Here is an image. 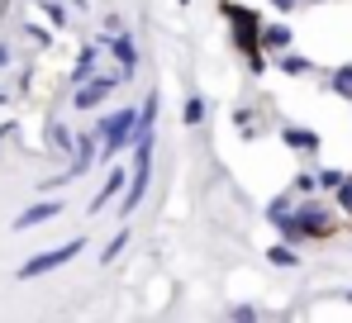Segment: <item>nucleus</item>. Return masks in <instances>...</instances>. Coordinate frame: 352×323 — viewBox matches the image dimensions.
Here are the masks:
<instances>
[{
    "label": "nucleus",
    "instance_id": "c85d7f7f",
    "mask_svg": "<svg viewBox=\"0 0 352 323\" xmlns=\"http://www.w3.org/2000/svg\"><path fill=\"white\" fill-rule=\"evenodd\" d=\"M181 5H190V0H181Z\"/></svg>",
    "mask_w": 352,
    "mask_h": 323
},
{
    "label": "nucleus",
    "instance_id": "f8f14e48",
    "mask_svg": "<svg viewBox=\"0 0 352 323\" xmlns=\"http://www.w3.org/2000/svg\"><path fill=\"white\" fill-rule=\"evenodd\" d=\"M272 67H281L286 76H309V71H314V62H309L305 53H295V48H286V53H276V57H272Z\"/></svg>",
    "mask_w": 352,
    "mask_h": 323
},
{
    "label": "nucleus",
    "instance_id": "20e7f679",
    "mask_svg": "<svg viewBox=\"0 0 352 323\" xmlns=\"http://www.w3.org/2000/svg\"><path fill=\"white\" fill-rule=\"evenodd\" d=\"M100 43H105V53L115 57V76H119V86H129V81H133V71H138V38H133V29H115V34H100Z\"/></svg>",
    "mask_w": 352,
    "mask_h": 323
},
{
    "label": "nucleus",
    "instance_id": "6ab92c4d",
    "mask_svg": "<svg viewBox=\"0 0 352 323\" xmlns=\"http://www.w3.org/2000/svg\"><path fill=\"white\" fill-rule=\"evenodd\" d=\"M343 176H348L343 166H319V171H314V181H319V190H329V195H333V190L343 186Z\"/></svg>",
    "mask_w": 352,
    "mask_h": 323
},
{
    "label": "nucleus",
    "instance_id": "dca6fc26",
    "mask_svg": "<svg viewBox=\"0 0 352 323\" xmlns=\"http://www.w3.org/2000/svg\"><path fill=\"white\" fill-rule=\"evenodd\" d=\"M34 5H38V14H43V19H48L53 29H67V19H72V10H67L62 0H34Z\"/></svg>",
    "mask_w": 352,
    "mask_h": 323
},
{
    "label": "nucleus",
    "instance_id": "f3484780",
    "mask_svg": "<svg viewBox=\"0 0 352 323\" xmlns=\"http://www.w3.org/2000/svg\"><path fill=\"white\" fill-rule=\"evenodd\" d=\"M324 86H329L333 96H343V100H352V67H333Z\"/></svg>",
    "mask_w": 352,
    "mask_h": 323
},
{
    "label": "nucleus",
    "instance_id": "4468645a",
    "mask_svg": "<svg viewBox=\"0 0 352 323\" xmlns=\"http://www.w3.org/2000/svg\"><path fill=\"white\" fill-rule=\"evenodd\" d=\"M181 119H186V129L205 124V119H210V100H205L200 91H190V96H186V109H181Z\"/></svg>",
    "mask_w": 352,
    "mask_h": 323
},
{
    "label": "nucleus",
    "instance_id": "423d86ee",
    "mask_svg": "<svg viewBox=\"0 0 352 323\" xmlns=\"http://www.w3.org/2000/svg\"><path fill=\"white\" fill-rule=\"evenodd\" d=\"M62 210H67V205H62L58 195H38L29 210H19V219H14L10 228H14V233H29V228H38V223H53Z\"/></svg>",
    "mask_w": 352,
    "mask_h": 323
},
{
    "label": "nucleus",
    "instance_id": "1a4fd4ad",
    "mask_svg": "<svg viewBox=\"0 0 352 323\" xmlns=\"http://www.w3.org/2000/svg\"><path fill=\"white\" fill-rule=\"evenodd\" d=\"M281 143L300 153V157H314L319 153V133L314 129H305V124H281Z\"/></svg>",
    "mask_w": 352,
    "mask_h": 323
},
{
    "label": "nucleus",
    "instance_id": "5701e85b",
    "mask_svg": "<svg viewBox=\"0 0 352 323\" xmlns=\"http://www.w3.org/2000/svg\"><path fill=\"white\" fill-rule=\"evenodd\" d=\"M24 38H29V43H48V29H38V24H24Z\"/></svg>",
    "mask_w": 352,
    "mask_h": 323
},
{
    "label": "nucleus",
    "instance_id": "a878e982",
    "mask_svg": "<svg viewBox=\"0 0 352 323\" xmlns=\"http://www.w3.org/2000/svg\"><path fill=\"white\" fill-rule=\"evenodd\" d=\"M10 62H14V53H10V43H0V71H5Z\"/></svg>",
    "mask_w": 352,
    "mask_h": 323
},
{
    "label": "nucleus",
    "instance_id": "393cba45",
    "mask_svg": "<svg viewBox=\"0 0 352 323\" xmlns=\"http://www.w3.org/2000/svg\"><path fill=\"white\" fill-rule=\"evenodd\" d=\"M272 5H276V10H281V14H291L295 5H305V0H272Z\"/></svg>",
    "mask_w": 352,
    "mask_h": 323
},
{
    "label": "nucleus",
    "instance_id": "9b49d317",
    "mask_svg": "<svg viewBox=\"0 0 352 323\" xmlns=\"http://www.w3.org/2000/svg\"><path fill=\"white\" fill-rule=\"evenodd\" d=\"M72 138H76V133H72L62 119H48V124H43V148H48V153L67 157V153H72Z\"/></svg>",
    "mask_w": 352,
    "mask_h": 323
},
{
    "label": "nucleus",
    "instance_id": "0eeeda50",
    "mask_svg": "<svg viewBox=\"0 0 352 323\" xmlns=\"http://www.w3.org/2000/svg\"><path fill=\"white\" fill-rule=\"evenodd\" d=\"M124 181H129V171L115 162H105V176H100V190H96V200H91V214H100L110 200H119V190H124Z\"/></svg>",
    "mask_w": 352,
    "mask_h": 323
},
{
    "label": "nucleus",
    "instance_id": "f03ea898",
    "mask_svg": "<svg viewBox=\"0 0 352 323\" xmlns=\"http://www.w3.org/2000/svg\"><path fill=\"white\" fill-rule=\"evenodd\" d=\"M86 252V238H67L62 247H48V252H34L29 262H19L14 267V276L19 280H38V276H53V271H62L72 257H81Z\"/></svg>",
    "mask_w": 352,
    "mask_h": 323
},
{
    "label": "nucleus",
    "instance_id": "4be33fe9",
    "mask_svg": "<svg viewBox=\"0 0 352 323\" xmlns=\"http://www.w3.org/2000/svg\"><path fill=\"white\" fill-rule=\"evenodd\" d=\"M333 195H338V210H343V214H352V176H343V186H338Z\"/></svg>",
    "mask_w": 352,
    "mask_h": 323
},
{
    "label": "nucleus",
    "instance_id": "a211bd4d",
    "mask_svg": "<svg viewBox=\"0 0 352 323\" xmlns=\"http://www.w3.org/2000/svg\"><path fill=\"white\" fill-rule=\"evenodd\" d=\"M124 247H129V228H119L115 238L105 243V252H100V267H115L119 257H124Z\"/></svg>",
    "mask_w": 352,
    "mask_h": 323
},
{
    "label": "nucleus",
    "instance_id": "7ed1b4c3",
    "mask_svg": "<svg viewBox=\"0 0 352 323\" xmlns=\"http://www.w3.org/2000/svg\"><path fill=\"white\" fill-rule=\"evenodd\" d=\"M115 91H119L115 67H110V71H96V76H86V81H76V86H72V109H81V114L105 109V100H110Z\"/></svg>",
    "mask_w": 352,
    "mask_h": 323
},
{
    "label": "nucleus",
    "instance_id": "412c9836",
    "mask_svg": "<svg viewBox=\"0 0 352 323\" xmlns=\"http://www.w3.org/2000/svg\"><path fill=\"white\" fill-rule=\"evenodd\" d=\"M314 190H319L314 171H295V181H291V195H314Z\"/></svg>",
    "mask_w": 352,
    "mask_h": 323
},
{
    "label": "nucleus",
    "instance_id": "c756f323",
    "mask_svg": "<svg viewBox=\"0 0 352 323\" xmlns=\"http://www.w3.org/2000/svg\"><path fill=\"white\" fill-rule=\"evenodd\" d=\"M305 5H309V0H305Z\"/></svg>",
    "mask_w": 352,
    "mask_h": 323
},
{
    "label": "nucleus",
    "instance_id": "2eb2a0df",
    "mask_svg": "<svg viewBox=\"0 0 352 323\" xmlns=\"http://www.w3.org/2000/svg\"><path fill=\"white\" fill-rule=\"evenodd\" d=\"M234 129L243 133V138H257V133H262V119H257V109L238 105V109H234Z\"/></svg>",
    "mask_w": 352,
    "mask_h": 323
},
{
    "label": "nucleus",
    "instance_id": "6e6552de",
    "mask_svg": "<svg viewBox=\"0 0 352 323\" xmlns=\"http://www.w3.org/2000/svg\"><path fill=\"white\" fill-rule=\"evenodd\" d=\"M291 43H295V29L286 24V19H276V24H262V29H257V48H262L267 57L286 53Z\"/></svg>",
    "mask_w": 352,
    "mask_h": 323
},
{
    "label": "nucleus",
    "instance_id": "b1692460",
    "mask_svg": "<svg viewBox=\"0 0 352 323\" xmlns=\"http://www.w3.org/2000/svg\"><path fill=\"white\" fill-rule=\"evenodd\" d=\"M62 5H67V10H76V14H86V10H91V0H62Z\"/></svg>",
    "mask_w": 352,
    "mask_h": 323
},
{
    "label": "nucleus",
    "instance_id": "aec40b11",
    "mask_svg": "<svg viewBox=\"0 0 352 323\" xmlns=\"http://www.w3.org/2000/svg\"><path fill=\"white\" fill-rule=\"evenodd\" d=\"M224 314H229V319H238V323H248V319H267V309H262V304H229Z\"/></svg>",
    "mask_w": 352,
    "mask_h": 323
},
{
    "label": "nucleus",
    "instance_id": "cd10ccee",
    "mask_svg": "<svg viewBox=\"0 0 352 323\" xmlns=\"http://www.w3.org/2000/svg\"><path fill=\"white\" fill-rule=\"evenodd\" d=\"M343 300H348V304H352V290H348V295H343Z\"/></svg>",
    "mask_w": 352,
    "mask_h": 323
},
{
    "label": "nucleus",
    "instance_id": "f257e3e1",
    "mask_svg": "<svg viewBox=\"0 0 352 323\" xmlns=\"http://www.w3.org/2000/svg\"><path fill=\"white\" fill-rule=\"evenodd\" d=\"M133 133H138V105H119V109H110V114H100V119H96V138H100L96 162L105 166V162H115L119 153H129Z\"/></svg>",
    "mask_w": 352,
    "mask_h": 323
},
{
    "label": "nucleus",
    "instance_id": "9d476101",
    "mask_svg": "<svg viewBox=\"0 0 352 323\" xmlns=\"http://www.w3.org/2000/svg\"><path fill=\"white\" fill-rule=\"evenodd\" d=\"M100 53H105V43H100V38H86V43H81V53H76V67H72V86L100 71Z\"/></svg>",
    "mask_w": 352,
    "mask_h": 323
},
{
    "label": "nucleus",
    "instance_id": "39448f33",
    "mask_svg": "<svg viewBox=\"0 0 352 323\" xmlns=\"http://www.w3.org/2000/svg\"><path fill=\"white\" fill-rule=\"evenodd\" d=\"M96 153H100V138H96V129L91 133H76L72 138V153H67V176L72 181H81V176H91V166H96Z\"/></svg>",
    "mask_w": 352,
    "mask_h": 323
},
{
    "label": "nucleus",
    "instance_id": "ddd939ff",
    "mask_svg": "<svg viewBox=\"0 0 352 323\" xmlns=\"http://www.w3.org/2000/svg\"><path fill=\"white\" fill-rule=\"evenodd\" d=\"M267 262H272V267H281V271H295V267H300V252H295V243L281 238V243H272V247H267Z\"/></svg>",
    "mask_w": 352,
    "mask_h": 323
},
{
    "label": "nucleus",
    "instance_id": "bb28decb",
    "mask_svg": "<svg viewBox=\"0 0 352 323\" xmlns=\"http://www.w3.org/2000/svg\"><path fill=\"white\" fill-rule=\"evenodd\" d=\"M10 133H14V129H10V124H5V129H0V143H5V138H10Z\"/></svg>",
    "mask_w": 352,
    "mask_h": 323
}]
</instances>
